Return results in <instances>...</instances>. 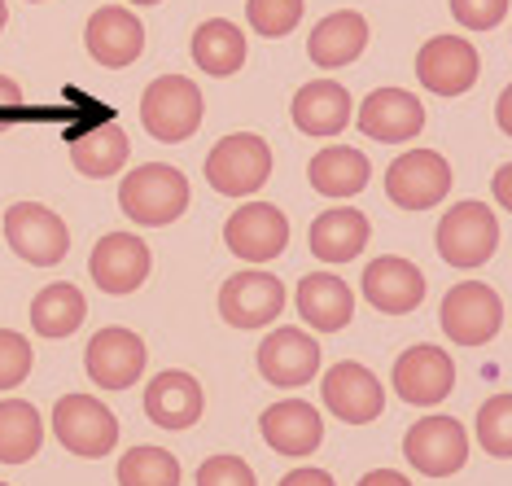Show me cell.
Listing matches in <instances>:
<instances>
[{
  "label": "cell",
  "instance_id": "obj_2",
  "mask_svg": "<svg viewBox=\"0 0 512 486\" xmlns=\"http://www.w3.org/2000/svg\"><path fill=\"white\" fill-rule=\"evenodd\" d=\"M202 114H206V101L197 92L193 79L184 75H162L145 88L141 97V123L154 141H167V145H180L202 127Z\"/></svg>",
  "mask_w": 512,
  "mask_h": 486
},
{
  "label": "cell",
  "instance_id": "obj_19",
  "mask_svg": "<svg viewBox=\"0 0 512 486\" xmlns=\"http://www.w3.org/2000/svg\"><path fill=\"white\" fill-rule=\"evenodd\" d=\"M259 373L281 390L307 386V381L320 373V346L302 329H276V333H267V342L259 346Z\"/></svg>",
  "mask_w": 512,
  "mask_h": 486
},
{
  "label": "cell",
  "instance_id": "obj_14",
  "mask_svg": "<svg viewBox=\"0 0 512 486\" xmlns=\"http://www.w3.org/2000/svg\"><path fill=\"white\" fill-rule=\"evenodd\" d=\"M456 386V364L442 346H412L407 355L394 360V390L412 408H434Z\"/></svg>",
  "mask_w": 512,
  "mask_h": 486
},
{
  "label": "cell",
  "instance_id": "obj_44",
  "mask_svg": "<svg viewBox=\"0 0 512 486\" xmlns=\"http://www.w3.org/2000/svg\"><path fill=\"white\" fill-rule=\"evenodd\" d=\"M132 5H158V0H132Z\"/></svg>",
  "mask_w": 512,
  "mask_h": 486
},
{
  "label": "cell",
  "instance_id": "obj_40",
  "mask_svg": "<svg viewBox=\"0 0 512 486\" xmlns=\"http://www.w3.org/2000/svg\"><path fill=\"white\" fill-rule=\"evenodd\" d=\"M359 486H412V482H407L399 469H372L359 478Z\"/></svg>",
  "mask_w": 512,
  "mask_h": 486
},
{
  "label": "cell",
  "instance_id": "obj_32",
  "mask_svg": "<svg viewBox=\"0 0 512 486\" xmlns=\"http://www.w3.org/2000/svg\"><path fill=\"white\" fill-rule=\"evenodd\" d=\"M119 486H180V460L162 447H132L119 460Z\"/></svg>",
  "mask_w": 512,
  "mask_h": 486
},
{
  "label": "cell",
  "instance_id": "obj_15",
  "mask_svg": "<svg viewBox=\"0 0 512 486\" xmlns=\"http://www.w3.org/2000/svg\"><path fill=\"white\" fill-rule=\"evenodd\" d=\"M224 241H228V250L241 254L246 263H267L289 246V219H285V211H276L272 202H250L228 215Z\"/></svg>",
  "mask_w": 512,
  "mask_h": 486
},
{
  "label": "cell",
  "instance_id": "obj_5",
  "mask_svg": "<svg viewBox=\"0 0 512 486\" xmlns=\"http://www.w3.org/2000/svg\"><path fill=\"white\" fill-rule=\"evenodd\" d=\"M53 434L66 451L84 460L110 456L114 443H119V421L101 399L92 395H62L53 408Z\"/></svg>",
  "mask_w": 512,
  "mask_h": 486
},
{
  "label": "cell",
  "instance_id": "obj_10",
  "mask_svg": "<svg viewBox=\"0 0 512 486\" xmlns=\"http://www.w3.org/2000/svg\"><path fill=\"white\" fill-rule=\"evenodd\" d=\"M145 360H149L145 342L136 338L132 329H119V324L92 333V342H88V351H84V368H88L92 386H101V390H127V386H136L141 373H145Z\"/></svg>",
  "mask_w": 512,
  "mask_h": 486
},
{
  "label": "cell",
  "instance_id": "obj_28",
  "mask_svg": "<svg viewBox=\"0 0 512 486\" xmlns=\"http://www.w3.org/2000/svg\"><path fill=\"white\" fill-rule=\"evenodd\" d=\"M193 62L202 66L206 75H237L246 66V36H241L237 22L228 18H211L193 31Z\"/></svg>",
  "mask_w": 512,
  "mask_h": 486
},
{
  "label": "cell",
  "instance_id": "obj_43",
  "mask_svg": "<svg viewBox=\"0 0 512 486\" xmlns=\"http://www.w3.org/2000/svg\"><path fill=\"white\" fill-rule=\"evenodd\" d=\"M5 22H9V9H5V0H0V31H5Z\"/></svg>",
  "mask_w": 512,
  "mask_h": 486
},
{
  "label": "cell",
  "instance_id": "obj_38",
  "mask_svg": "<svg viewBox=\"0 0 512 486\" xmlns=\"http://www.w3.org/2000/svg\"><path fill=\"white\" fill-rule=\"evenodd\" d=\"M281 486H333V478H329L324 469H307V465H302V469H294V473H285Z\"/></svg>",
  "mask_w": 512,
  "mask_h": 486
},
{
  "label": "cell",
  "instance_id": "obj_6",
  "mask_svg": "<svg viewBox=\"0 0 512 486\" xmlns=\"http://www.w3.org/2000/svg\"><path fill=\"white\" fill-rule=\"evenodd\" d=\"M434 241H438L442 263H451V268H482L499 246V219L482 202H460L442 215Z\"/></svg>",
  "mask_w": 512,
  "mask_h": 486
},
{
  "label": "cell",
  "instance_id": "obj_13",
  "mask_svg": "<svg viewBox=\"0 0 512 486\" xmlns=\"http://www.w3.org/2000/svg\"><path fill=\"white\" fill-rule=\"evenodd\" d=\"M477 71H482V62H477V49L464 36H434L416 53V79L438 97L469 92L477 84Z\"/></svg>",
  "mask_w": 512,
  "mask_h": 486
},
{
  "label": "cell",
  "instance_id": "obj_4",
  "mask_svg": "<svg viewBox=\"0 0 512 486\" xmlns=\"http://www.w3.org/2000/svg\"><path fill=\"white\" fill-rule=\"evenodd\" d=\"M438 324L456 346H486L504 329V303L491 285L482 281H460L456 289H447L438 307Z\"/></svg>",
  "mask_w": 512,
  "mask_h": 486
},
{
  "label": "cell",
  "instance_id": "obj_37",
  "mask_svg": "<svg viewBox=\"0 0 512 486\" xmlns=\"http://www.w3.org/2000/svg\"><path fill=\"white\" fill-rule=\"evenodd\" d=\"M451 14H456V22L469 31H491L504 22L508 0H451Z\"/></svg>",
  "mask_w": 512,
  "mask_h": 486
},
{
  "label": "cell",
  "instance_id": "obj_17",
  "mask_svg": "<svg viewBox=\"0 0 512 486\" xmlns=\"http://www.w3.org/2000/svg\"><path fill=\"white\" fill-rule=\"evenodd\" d=\"M421 127H425V106L403 88H377V92H368V101L359 106V132H364L368 141L399 145V141L421 136Z\"/></svg>",
  "mask_w": 512,
  "mask_h": 486
},
{
  "label": "cell",
  "instance_id": "obj_29",
  "mask_svg": "<svg viewBox=\"0 0 512 486\" xmlns=\"http://www.w3.org/2000/svg\"><path fill=\"white\" fill-rule=\"evenodd\" d=\"M307 176H311V189L324 193V198H355L368 184V158L351 145H329L311 158Z\"/></svg>",
  "mask_w": 512,
  "mask_h": 486
},
{
  "label": "cell",
  "instance_id": "obj_11",
  "mask_svg": "<svg viewBox=\"0 0 512 486\" xmlns=\"http://www.w3.org/2000/svg\"><path fill=\"white\" fill-rule=\"evenodd\" d=\"M320 395H324V408L346 425H368L381 416V408H386V390H381L377 373L364 364H355V360L333 364L329 373H324Z\"/></svg>",
  "mask_w": 512,
  "mask_h": 486
},
{
  "label": "cell",
  "instance_id": "obj_12",
  "mask_svg": "<svg viewBox=\"0 0 512 486\" xmlns=\"http://www.w3.org/2000/svg\"><path fill=\"white\" fill-rule=\"evenodd\" d=\"M285 311V285L272 272H237L219 289V316L232 329H263Z\"/></svg>",
  "mask_w": 512,
  "mask_h": 486
},
{
  "label": "cell",
  "instance_id": "obj_18",
  "mask_svg": "<svg viewBox=\"0 0 512 486\" xmlns=\"http://www.w3.org/2000/svg\"><path fill=\"white\" fill-rule=\"evenodd\" d=\"M364 298L386 316H407V311L421 307L425 276L416 263L399 259V254H381L364 268Z\"/></svg>",
  "mask_w": 512,
  "mask_h": 486
},
{
  "label": "cell",
  "instance_id": "obj_27",
  "mask_svg": "<svg viewBox=\"0 0 512 486\" xmlns=\"http://www.w3.org/2000/svg\"><path fill=\"white\" fill-rule=\"evenodd\" d=\"M372 224L364 211H351V206H337V211H324L316 224H311V250L324 263H351L359 250L368 246Z\"/></svg>",
  "mask_w": 512,
  "mask_h": 486
},
{
  "label": "cell",
  "instance_id": "obj_20",
  "mask_svg": "<svg viewBox=\"0 0 512 486\" xmlns=\"http://www.w3.org/2000/svg\"><path fill=\"white\" fill-rule=\"evenodd\" d=\"M84 44L88 53L97 57L101 66L119 71V66H132L145 49V27L136 14H127L123 5H106L88 18V31H84Z\"/></svg>",
  "mask_w": 512,
  "mask_h": 486
},
{
  "label": "cell",
  "instance_id": "obj_23",
  "mask_svg": "<svg viewBox=\"0 0 512 486\" xmlns=\"http://www.w3.org/2000/svg\"><path fill=\"white\" fill-rule=\"evenodd\" d=\"M294 127L307 136H337L351 123V92L333 79H311L294 92Z\"/></svg>",
  "mask_w": 512,
  "mask_h": 486
},
{
  "label": "cell",
  "instance_id": "obj_39",
  "mask_svg": "<svg viewBox=\"0 0 512 486\" xmlns=\"http://www.w3.org/2000/svg\"><path fill=\"white\" fill-rule=\"evenodd\" d=\"M22 110V88L9 75H0V114H14Z\"/></svg>",
  "mask_w": 512,
  "mask_h": 486
},
{
  "label": "cell",
  "instance_id": "obj_42",
  "mask_svg": "<svg viewBox=\"0 0 512 486\" xmlns=\"http://www.w3.org/2000/svg\"><path fill=\"white\" fill-rule=\"evenodd\" d=\"M495 123H499V132L512 136V84L499 92V106H495Z\"/></svg>",
  "mask_w": 512,
  "mask_h": 486
},
{
  "label": "cell",
  "instance_id": "obj_35",
  "mask_svg": "<svg viewBox=\"0 0 512 486\" xmlns=\"http://www.w3.org/2000/svg\"><path fill=\"white\" fill-rule=\"evenodd\" d=\"M31 373V342L14 329H0V390L22 386Z\"/></svg>",
  "mask_w": 512,
  "mask_h": 486
},
{
  "label": "cell",
  "instance_id": "obj_41",
  "mask_svg": "<svg viewBox=\"0 0 512 486\" xmlns=\"http://www.w3.org/2000/svg\"><path fill=\"white\" fill-rule=\"evenodd\" d=\"M495 202L504 206V211H512V162L495 171Z\"/></svg>",
  "mask_w": 512,
  "mask_h": 486
},
{
  "label": "cell",
  "instance_id": "obj_1",
  "mask_svg": "<svg viewBox=\"0 0 512 486\" xmlns=\"http://www.w3.org/2000/svg\"><path fill=\"white\" fill-rule=\"evenodd\" d=\"M119 206L127 219H136V224H145V228L176 224V219L189 211V180H184L176 167H167V162H145L132 176H123Z\"/></svg>",
  "mask_w": 512,
  "mask_h": 486
},
{
  "label": "cell",
  "instance_id": "obj_9",
  "mask_svg": "<svg viewBox=\"0 0 512 486\" xmlns=\"http://www.w3.org/2000/svg\"><path fill=\"white\" fill-rule=\"evenodd\" d=\"M447 189H451V167L434 149H407L386 171V193L403 211H429V206L447 198Z\"/></svg>",
  "mask_w": 512,
  "mask_h": 486
},
{
  "label": "cell",
  "instance_id": "obj_31",
  "mask_svg": "<svg viewBox=\"0 0 512 486\" xmlns=\"http://www.w3.org/2000/svg\"><path fill=\"white\" fill-rule=\"evenodd\" d=\"M44 443V421L27 399L0 403V465H27Z\"/></svg>",
  "mask_w": 512,
  "mask_h": 486
},
{
  "label": "cell",
  "instance_id": "obj_22",
  "mask_svg": "<svg viewBox=\"0 0 512 486\" xmlns=\"http://www.w3.org/2000/svg\"><path fill=\"white\" fill-rule=\"evenodd\" d=\"M259 430L267 438V447L281 451V456H311L324 438V421L311 403L281 399L259 416Z\"/></svg>",
  "mask_w": 512,
  "mask_h": 486
},
{
  "label": "cell",
  "instance_id": "obj_45",
  "mask_svg": "<svg viewBox=\"0 0 512 486\" xmlns=\"http://www.w3.org/2000/svg\"><path fill=\"white\" fill-rule=\"evenodd\" d=\"M0 486H5V482H0Z\"/></svg>",
  "mask_w": 512,
  "mask_h": 486
},
{
  "label": "cell",
  "instance_id": "obj_30",
  "mask_svg": "<svg viewBox=\"0 0 512 486\" xmlns=\"http://www.w3.org/2000/svg\"><path fill=\"white\" fill-rule=\"evenodd\" d=\"M84 316H88L84 294L66 281L44 285L36 294V303H31V329H36L40 338H71L79 324H84Z\"/></svg>",
  "mask_w": 512,
  "mask_h": 486
},
{
  "label": "cell",
  "instance_id": "obj_34",
  "mask_svg": "<svg viewBox=\"0 0 512 486\" xmlns=\"http://www.w3.org/2000/svg\"><path fill=\"white\" fill-rule=\"evenodd\" d=\"M302 9L307 0H246V14H250V27L259 31L263 40H281L302 22Z\"/></svg>",
  "mask_w": 512,
  "mask_h": 486
},
{
  "label": "cell",
  "instance_id": "obj_25",
  "mask_svg": "<svg viewBox=\"0 0 512 486\" xmlns=\"http://www.w3.org/2000/svg\"><path fill=\"white\" fill-rule=\"evenodd\" d=\"M364 44H368L364 14H355V9H337V14H329L316 31H311L307 53H311L316 66H324V71H337V66H351L355 57L364 53Z\"/></svg>",
  "mask_w": 512,
  "mask_h": 486
},
{
  "label": "cell",
  "instance_id": "obj_21",
  "mask_svg": "<svg viewBox=\"0 0 512 486\" xmlns=\"http://www.w3.org/2000/svg\"><path fill=\"white\" fill-rule=\"evenodd\" d=\"M202 408H206L202 386H197V377L180 373V368L158 373L145 386V416L158 430H189L193 421H202Z\"/></svg>",
  "mask_w": 512,
  "mask_h": 486
},
{
  "label": "cell",
  "instance_id": "obj_36",
  "mask_svg": "<svg viewBox=\"0 0 512 486\" xmlns=\"http://www.w3.org/2000/svg\"><path fill=\"white\" fill-rule=\"evenodd\" d=\"M197 486H254V469L241 456H211L197 469Z\"/></svg>",
  "mask_w": 512,
  "mask_h": 486
},
{
  "label": "cell",
  "instance_id": "obj_26",
  "mask_svg": "<svg viewBox=\"0 0 512 486\" xmlns=\"http://www.w3.org/2000/svg\"><path fill=\"white\" fill-rule=\"evenodd\" d=\"M127 154H132V141H127V132L119 123H97L88 132L71 136V162L79 176H88V180L119 176Z\"/></svg>",
  "mask_w": 512,
  "mask_h": 486
},
{
  "label": "cell",
  "instance_id": "obj_33",
  "mask_svg": "<svg viewBox=\"0 0 512 486\" xmlns=\"http://www.w3.org/2000/svg\"><path fill=\"white\" fill-rule=\"evenodd\" d=\"M477 443L486 456L512 460V395H491L477 408Z\"/></svg>",
  "mask_w": 512,
  "mask_h": 486
},
{
  "label": "cell",
  "instance_id": "obj_3",
  "mask_svg": "<svg viewBox=\"0 0 512 486\" xmlns=\"http://www.w3.org/2000/svg\"><path fill=\"white\" fill-rule=\"evenodd\" d=\"M267 176H272V149L254 132L224 136V141L206 154V180H211V189L224 193V198H250Z\"/></svg>",
  "mask_w": 512,
  "mask_h": 486
},
{
  "label": "cell",
  "instance_id": "obj_16",
  "mask_svg": "<svg viewBox=\"0 0 512 486\" xmlns=\"http://www.w3.org/2000/svg\"><path fill=\"white\" fill-rule=\"evenodd\" d=\"M88 272L101 294H132L149 276V246L132 233H106L92 246Z\"/></svg>",
  "mask_w": 512,
  "mask_h": 486
},
{
  "label": "cell",
  "instance_id": "obj_8",
  "mask_svg": "<svg viewBox=\"0 0 512 486\" xmlns=\"http://www.w3.org/2000/svg\"><path fill=\"white\" fill-rule=\"evenodd\" d=\"M5 241L14 246L18 259L36 263V268H53L71 250V233H66L62 215H53L40 202H18L5 215Z\"/></svg>",
  "mask_w": 512,
  "mask_h": 486
},
{
  "label": "cell",
  "instance_id": "obj_7",
  "mask_svg": "<svg viewBox=\"0 0 512 486\" xmlns=\"http://www.w3.org/2000/svg\"><path fill=\"white\" fill-rule=\"evenodd\" d=\"M403 456L407 465L425 478H451V473L464 469L469 460V434H464L460 421L451 416H425L416 421L412 430L403 438Z\"/></svg>",
  "mask_w": 512,
  "mask_h": 486
},
{
  "label": "cell",
  "instance_id": "obj_24",
  "mask_svg": "<svg viewBox=\"0 0 512 486\" xmlns=\"http://www.w3.org/2000/svg\"><path fill=\"white\" fill-rule=\"evenodd\" d=\"M298 316L320 333H337L355 316V294L333 272H311L298 285Z\"/></svg>",
  "mask_w": 512,
  "mask_h": 486
}]
</instances>
